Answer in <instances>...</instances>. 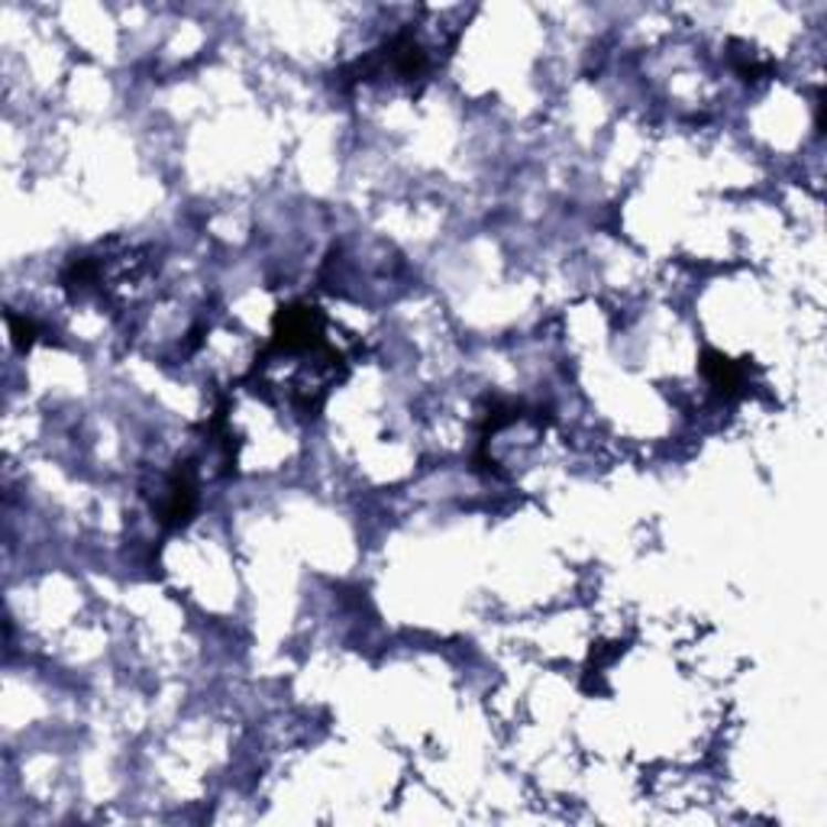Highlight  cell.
Segmentation results:
<instances>
[{"mask_svg":"<svg viewBox=\"0 0 827 827\" xmlns=\"http://www.w3.org/2000/svg\"><path fill=\"white\" fill-rule=\"evenodd\" d=\"M7 324H10V336H13L17 349H30V346L36 343V336H40V327H36L30 317H17V314H10V317H7Z\"/></svg>","mask_w":827,"mask_h":827,"instance_id":"obj_3","label":"cell"},{"mask_svg":"<svg viewBox=\"0 0 827 827\" xmlns=\"http://www.w3.org/2000/svg\"><path fill=\"white\" fill-rule=\"evenodd\" d=\"M198 511V475L191 462H178L159 485L156 517L166 527H181Z\"/></svg>","mask_w":827,"mask_h":827,"instance_id":"obj_1","label":"cell"},{"mask_svg":"<svg viewBox=\"0 0 827 827\" xmlns=\"http://www.w3.org/2000/svg\"><path fill=\"white\" fill-rule=\"evenodd\" d=\"M702 373H704V378L711 381V388H714L721 398H737V395L744 391V385H746L744 363H734V359H727L724 353L704 349Z\"/></svg>","mask_w":827,"mask_h":827,"instance_id":"obj_2","label":"cell"}]
</instances>
